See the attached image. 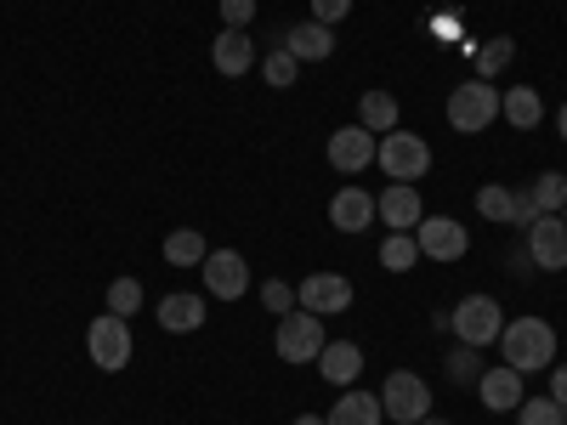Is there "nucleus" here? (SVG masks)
<instances>
[{"label":"nucleus","mask_w":567,"mask_h":425,"mask_svg":"<svg viewBox=\"0 0 567 425\" xmlns=\"http://www.w3.org/2000/svg\"><path fill=\"white\" fill-rule=\"evenodd\" d=\"M494 346L505 352V363H511L516 374H539V369L556 363V329H550L545 318H511V323L499 329Z\"/></svg>","instance_id":"obj_1"},{"label":"nucleus","mask_w":567,"mask_h":425,"mask_svg":"<svg viewBox=\"0 0 567 425\" xmlns=\"http://www.w3.org/2000/svg\"><path fill=\"white\" fill-rule=\"evenodd\" d=\"M499 120V85L494 80H460L454 91H449V125L460 131V136H477V131H488Z\"/></svg>","instance_id":"obj_2"},{"label":"nucleus","mask_w":567,"mask_h":425,"mask_svg":"<svg viewBox=\"0 0 567 425\" xmlns=\"http://www.w3.org/2000/svg\"><path fill=\"white\" fill-rule=\"evenodd\" d=\"M374 165H381L392 182H420L425 170H432V142L398 125V131L381 136V148H374Z\"/></svg>","instance_id":"obj_3"},{"label":"nucleus","mask_w":567,"mask_h":425,"mask_svg":"<svg viewBox=\"0 0 567 425\" xmlns=\"http://www.w3.org/2000/svg\"><path fill=\"white\" fill-rule=\"evenodd\" d=\"M449 329L460 335V346H494L499 341V329H505V307L494 296H465L454 312H449Z\"/></svg>","instance_id":"obj_4"},{"label":"nucleus","mask_w":567,"mask_h":425,"mask_svg":"<svg viewBox=\"0 0 567 425\" xmlns=\"http://www.w3.org/2000/svg\"><path fill=\"white\" fill-rule=\"evenodd\" d=\"M272 352L284 357V363H318V352H323V318L318 312H284L278 318V335H272Z\"/></svg>","instance_id":"obj_5"},{"label":"nucleus","mask_w":567,"mask_h":425,"mask_svg":"<svg viewBox=\"0 0 567 425\" xmlns=\"http://www.w3.org/2000/svg\"><path fill=\"white\" fill-rule=\"evenodd\" d=\"M381 408H386L392 425H420L425 414H432V386H425L420 374L398 369V374H386V386H381Z\"/></svg>","instance_id":"obj_6"},{"label":"nucleus","mask_w":567,"mask_h":425,"mask_svg":"<svg viewBox=\"0 0 567 425\" xmlns=\"http://www.w3.org/2000/svg\"><path fill=\"white\" fill-rule=\"evenodd\" d=\"M85 352H91V363H97L103 374H120L131 363V329H125V318L103 312L97 323L85 329Z\"/></svg>","instance_id":"obj_7"},{"label":"nucleus","mask_w":567,"mask_h":425,"mask_svg":"<svg viewBox=\"0 0 567 425\" xmlns=\"http://www.w3.org/2000/svg\"><path fill=\"white\" fill-rule=\"evenodd\" d=\"M414 245H420L425 261H465L471 232H465V221H454V216H425V221L414 227Z\"/></svg>","instance_id":"obj_8"},{"label":"nucleus","mask_w":567,"mask_h":425,"mask_svg":"<svg viewBox=\"0 0 567 425\" xmlns=\"http://www.w3.org/2000/svg\"><path fill=\"white\" fill-rule=\"evenodd\" d=\"M199 272H205V296L210 301H239L250 290V261L239 250H210Z\"/></svg>","instance_id":"obj_9"},{"label":"nucleus","mask_w":567,"mask_h":425,"mask_svg":"<svg viewBox=\"0 0 567 425\" xmlns=\"http://www.w3.org/2000/svg\"><path fill=\"white\" fill-rule=\"evenodd\" d=\"M296 307L301 312H318V318L352 312V278L347 272H312L301 290H296Z\"/></svg>","instance_id":"obj_10"},{"label":"nucleus","mask_w":567,"mask_h":425,"mask_svg":"<svg viewBox=\"0 0 567 425\" xmlns=\"http://www.w3.org/2000/svg\"><path fill=\"white\" fill-rule=\"evenodd\" d=\"M374 131H363V125H341V131H329V170H341V176H358V170H369L374 165Z\"/></svg>","instance_id":"obj_11"},{"label":"nucleus","mask_w":567,"mask_h":425,"mask_svg":"<svg viewBox=\"0 0 567 425\" xmlns=\"http://www.w3.org/2000/svg\"><path fill=\"white\" fill-rule=\"evenodd\" d=\"M374 216H381L392 232H414L425 221V205H420V187L414 182H392L381 199H374Z\"/></svg>","instance_id":"obj_12"},{"label":"nucleus","mask_w":567,"mask_h":425,"mask_svg":"<svg viewBox=\"0 0 567 425\" xmlns=\"http://www.w3.org/2000/svg\"><path fill=\"white\" fill-rule=\"evenodd\" d=\"M528 261L545 267V272H561L567 267V221L561 216H539L528 227Z\"/></svg>","instance_id":"obj_13"},{"label":"nucleus","mask_w":567,"mask_h":425,"mask_svg":"<svg viewBox=\"0 0 567 425\" xmlns=\"http://www.w3.org/2000/svg\"><path fill=\"white\" fill-rule=\"evenodd\" d=\"M210 63H216L221 80H245L250 63H256V40H250L245 29H221L216 45H210Z\"/></svg>","instance_id":"obj_14"},{"label":"nucleus","mask_w":567,"mask_h":425,"mask_svg":"<svg viewBox=\"0 0 567 425\" xmlns=\"http://www.w3.org/2000/svg\"><path fill=\"white\" fill-rule=\"evenodd\" d=\"M477 397H483V408H488V414H511L516 403H523V374H516L511 363L483 369V374H477Z\"/></svg>","instance_id":"obj_15"},{"label":"nucleus","mask_w":567,"mask_h":425,"mask_svg":"<svg viewBox=\"0 0 567 425\" xmlns=\"http://www.w3.org/2000/svg\"><path fill=\"white\" fill-rule=\"evenodd\" d=\"M205 296H187V290H176V296H165L159 307H154V318H159V329H171V335H194V329H205Z\"/></svg>","instance_id":"obj_16"},{"label":"nucleus","mask_w":567,"mask_h":425,"mask_svg":"<svg viewBox=\"0 0 567 425\" xmlns=\"http://www.w3.org/2000/svg\"><path fill=\"white\" fill-rule=\"evenodd\" d=\"M318 374L329 386H352L358 374H363V352L352 346V341H323V352H318Z\"/></svg>","instance_id":"obj_17"},{"label":"nucleus","mask_w":567,"mask_h":425,"mask_svg":"<svg viewBox=\"0 0 567 425\" xmlns=\"http://www.w3.org/2000/svg\"><path fill=\"white\" fill-rule=\"evenodd\" d=\"M329 221H336V232H363L374 221V194H363V187H341V194L329 199Z\"/></svg>","instance_id":"obj_18"},{"label":"nucleus","mask_w":567,"mask_h":425,"mask_svg":"<svg viewBox=\"0 0 567 425\" xmlns=\"http://www.w3.org/2000/svg\"><path fill=\"white\" fill-rule=\"evenodd\" d=\"M323 425H386V408H381V397H374V392L347 386V397H336V408H329Z\"/></svg>","instance_id":"obj_19"},{"label":"nucleus","mask_w":567,"mask_h":425,"mask_svg":"<svg viewBox=\"0 0 567 425\" xmlns=\"http://www.w3.org/2000/svg\"><path fill=\"white\" fill-rule=\"evenodd\" d=\"M284 52H290L296 63H323L329 52H336V34H329L323 23H312V18H307V23H296L290 34H284Z\"/></svg>","instance_id":"obj_20"},{"label":"nucleus","mask_w":567,"mask_h":425,"mask_svg":"<svg viewBox=\"0 0 567 425\" xmlns=\"http://www.w3.org/2000/svg\"><path fill=\"white\" fill-rule=\"evenodd\" d=\"M499 114L511 120V131H534L545 120V103L534 85H511V91H499Z\"/></svg>","instance_id":"obj_21"},{"label":"nucleus","mask_w":567,"mask_h":425,"mask_svg":"<svg viewBox=\"0 0 567 425\" xmlns=\"http://www.w3.org/2000/svg\"><path fill=\"white\" fill-rule=\"evenodd\" d=\"M358 125H363V131H374V136L398 131V97H392V91H363V103H358Z\"/></svg>","instance_id":"obj_22"},{"label":"nucleus","mask_w":567,"mask_h":425,"mask_svg":"<svg viewBox=\"0 0 567 425\" xmlns=\"http://www.w3.org/2000/svg\"><path fill=\"white\" fill-rule=\"evenodd\" d=\"M205 256H210V245H205V232H194V227H176L165 239V261L171 267H205Z\"/></svg>","instance_id":"obj_23"},{"label":"nucleus","mask_w":567,"mask_h":425,"mask_svg":"<svg viewBox=\"0 0 567 425\" xmlns=\"http://www.w3.org/2000/svg\"><path fill=\"white\" fill-rule=\"evenodd\" d=\"M528 194H534L539 216H561V205H567V176H561V170H539Z\"/></svg>","instance_id":"obj_24"},{"label":"nucleus","mask_w":567,"mask_h":425,"mask_svg":"<svg viewBox=\"0 0 567 425\" xmlns=\"http://www.w3.org/2000/svg\"><path fill=\"white\" fill-rule=\"evenodd\" d=\"M516 425H567V408L556 397H523L516 403Z\"/></svg>","instance_id":"obj_25"},{"label":"nucleus","mask_w":567,"mask_h":425,"mask_svg":"<svg viewBox=\"0 0 567 425\" xmlns=\"http://www.w3.org/2000/svg\"><path fill=\"white\" fill-rule=\"evenodd\" d=\"M420 261V245H414V232H392V239L381 245V267L386 272H409Z\"/></svg>","instance_id":"obj_26"},{"label":"nucleus","mask_w":567,"mask_h":425,"mask_svg":"<svg viewBox=\"0 0 567 425\" xmlns=\"http://www.w3.org/2000/svg\"><path fill=\"white\" fill-rule=\"evenodd\" d=\"M296 74H301V63H296L290 52H284V45L261 58V80H267L272 91H290V85H296Z\"/></svg>","instance_id":"obj_27"},{"label":"nucleus","mask_w":567,"mask_h":425,"mask_svg":"<svg viewBox=\"0 0 567 425\" xmlns=\"http://www.w3.org/2000/svg\"><path fill=\"white\" fill-rule=\"evenodd\" d=\"M511 58H516V40H511V34L488 40L483 52H477V80H494L499 69H511Z\"/></svg>","instance_id":"obj_28"},{"label":"nucleus","mask_w":567,"mask_h":425,"mask_svg":"<svg viewBox=\"0 0 567 425\" xmlns=\"http://www.w3.org/2000/svg\"><path fill=\"white\" fill-rule=\"evenodd\" d=\"M477 216L511 221V187H505V182H483V187H477Z\"/></svg>","instance_id":"obj_29"},{"label":"nucleus","mask_w":567,"mask_h":425,"mask_svg":"<svg viewBox=\"0 0 567 425\" xmlns=\"http://www.w3.org/2000/svg\"><path fill=\"white\" fill-rule=\"evenodd\" d=\"M109 312H114V318L142 312V283H136V278H114V283H109Z\"/></svg>","instance_id":"obj_30"},{"label":"nucleus","mask_w":567,"mask_h":425,"mask_svg":"<svg viewBox=\"0 0 567 425\" xmlns=\"http://www.w3.org/2000/svg\"><path fill=\"white\" fill-rule=\"evenodd\" d=\"M261 307H267L272 318L296 312V290H290V283H284V278H267V283H261Z\"/></svg>","instance_id":"obj_31"},{"label":"nucleus","mask_w":567,"mask_h":425,"mask_svg":"<svg viewBox=\"0 0 567 425\" xmlns=\"http://www.w3.org/2000/svg\"><path fill=\"white\" fill-rule=\"evenodd\" d=\"M539 221V205H534V194H528V187H511V227H534Z\"/></svg>","instance_id":"obj_32"},{"label":"nucleus","mask_w":567,"mask_h":425,"mask_svg":"<svg viewBox=\"0 0 567 425\" xmlns=\"http://www.w3.org/2000/svg\"><path fill=\"white\" fill-rule=\"evenodd\" d=\"M477 374H483L477 346H460V352H449V381H477Z\"/></svg>","instance_id":"obj_33"},{"label":"nucleus","mask_w":567,"mask_h":425,"mask_svg":"<svg viewBox=\"0 0 567 425\" xmlns=\"http://www.w3.org/2000/svg\"><path fill=\"white\" fill-rule=\"evenodd\" d=\"M256 0H221V29H250Z\"/></svg>","instance_id":"obj_34"},{"label":"nucleus","mask_w":567,"mask_h":425,"mask_svg":"<svg viewBox=\"0 0 567 425\" xmlns=\"http://www.w3.org/2000/svg\"><path fill=\"white\" fill-rule=\"evenodd\" d=\"M347 12H352V0H312V23H323V29H336Z\"/></svg>","instance_id":"obj_35"},{"label":"nucleus","mask_w":567,"mask_h":425,"mask_svg":"<svg viewBox=\"0 0 567 425\" xmlns=\"http://www.w3.org/2000/svg\"><path fill=\"white\" fill-rule=\"evenodd\" d=\"M550 397L567 408V363H550Z\"/></svg>","instance_id":"obj_36"},{"label":"nucleus","mask_w":567,"mask_h":425,"mask_svg":"<svg viewBox=\"0 0 567 425\" xmlns=\"http://www.w3.org/2000/svg\"><path fill=\"white\" fill-rule=\"evenodd\" d=\"M556 131H561V142H567V103L556 108Z\"/></svg>","instance_id":"obj_37"},{"label":"nucleus","mask_w":567,"mask_h":425,"mask_svg":"<svg viewBox=\"0 0 567 425\" xmlns=\"http://www.w3.org/2000/svg\"><path fill=\"white\" fill-rule=\"evenodd\" d=\"M296 425H323V419H318V414H301V419H296Z\"/></svg>","instance_id":"obj_38"},{"label":"nucleus","mask_w":567,"mask_h":425,"mask_svg":"<svg viewBox=\"0 0 567 425\" xmlns=\"http://www.w3.org/2000/svg\"><path fill=\"white\" fill-rule=\"evenodd\" d=\"M420 425H449V419H432V414H425V419H420Z\"/></svg>","instance_id":"obj_39"},{"label":"nucleus","mask_w":567,"mask_h":425,"mask_svg":"<svg viewBox=\"0 0 567 425\" xmlns=\"http://www.w3.org/2000/svg\"><path fill=\"white\" fill-rule=\"evenodd\" d=\"M561 221H567V205H561Z\"/></svg>","instance_id":"obj_40"}]
</instances>
